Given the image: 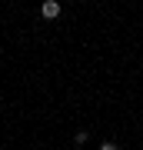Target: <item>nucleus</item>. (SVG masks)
<instances>
[{"label": "nucleus", "instance_id": "obj_3", "mask_svg": "<svg viewBox=\"0 0 143 150\" xmlns=\"http://www.w3.org/2000/svg\"><path fill=\"white\" fill-rule=\"evenodd\" d=\"M100 150H120L117 144H110V140H106V144H100Z\"/></svg>", "mask_w": 143, "mask_h": 150}, {"label": "nucleus", "instance_id": "obj_1", "mask_svg": "<svg viewBox=\"0 0 143 150\" xmlns=\"http://www.w3.org/2000/svg\"><path fill=\"white\" fill-rule=\"evenodd\" d=\"M60 10H63V7H60V4H57V0H47V4H43V7H40V13H43V17H47V20H53V17H60Z\"/></svg>", "mask_w": 143, "mask_h": 150}, {"label": "nucleus", "instance_id": "obj_2", "mask_svg": "<svg viewBox=\"0 0 143 150\" xmlns=\"http://www.w3.org/2000/svg\"><path fill=\"white\" fill-rule=\"evenodd\" d=\"M87 137H90L87 130H77V134H73V140H77V144H87Z\"/></svg>", "mask_w": 143, "mask_h": 150}]
</instances>
